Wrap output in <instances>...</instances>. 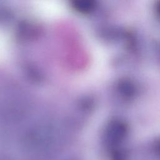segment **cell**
<instances>
[{
	"label": "cell",
	"mask_w": 160,
	"mask_h": 160,
	"mask_svg": "<svg viewBox=\"0 0 160 160\" xmlns=\"http://www.w3.org/2000/svg\"><path fill=\"white\" fill-rule=\"evenodd\" d=\"M112 160H126V159H124V157L122 154L116 153L114 155Z\"/></svg>",
	"instance_id": "cell-3"
},
{
	"label": "cell",
	"mask_w": 160,
	"mask_h": 160,
	"mask_svg": "<svg viewBox=\"0 0 160 160\" xmlns=\"http://www.w3.org/2000/svg\"><path fill=\"white\" fill-rule=\"evenodd\" d=\"M154 152L156 156L159 159H160V139H159L154 144Z\"/></svg>",
	"instance_id": "cell-2"
},
{
	"label": "cell",
	"mask_w": 160,
	"mask_h": 160,
	"mask_svg": "<svg viewBox=\"0 0 160 160\" xmlns=\"http://www.w3.org/2000/svg\"><path fill=\"white\" fill-rule=\"evenodd\" d=\"M127 132L126 126L121 122H114L108 127L106 138L108 144L111 147L117 146L121 142Z\"/></svg>",
	"instance_id": "cell-1"
}]
</instances>
